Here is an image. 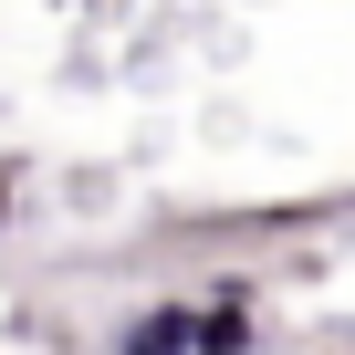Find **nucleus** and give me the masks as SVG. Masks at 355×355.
Segmentation results:
<instances>
[{
	"instance_id": "obj_1",
	"label": "nucleus",
	"mask_w": 355,
	"mask_h": 355,
	"mask_svg": "<svg viewBox=\"0 0 355 355\" xmlns=\"http://www.w3.org/2000/svg\"><path fill=\"white\" fill-rule=\"evenodd\" d=\"M189 355H261V282L220 272L189 293Z\"/></svg>"
},
{
	"instance_id": "obj_2",
	"label": "nucleus",
	"mask_w": 355,
	"mask_h": 355,
	"mask_svg": "<svg viewBox=\"0 0 355 355\" xmlns=\"http://www.w3.org/2000/svg\"><path fill=\"white\" fill-rule=\"evenodd\" d=\"M105 355H189V293L136 303V313L115 324V345H105Z\"/></svg>"
},
{
	"instance_id": "obj_3",
	"label": "nucleus",
	"mask_w": 355,
	"mask_h": 355,
	"mask_svg": "<svg viewBox=\"0 0 355 355\" xmlns=\"http://www.w3.org/2000/svg\"><path fill=\"white\" fill-rule=\"evenodd\" d=\"M11 199H21V167L0 157V241H11Z\"/></svg>"
}]
</instances>
